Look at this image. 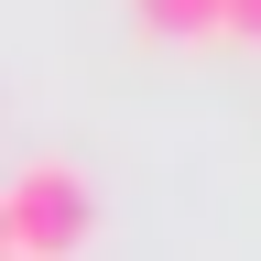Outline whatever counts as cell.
I'll use <instances>...</instances> for the list:
<instances>
[{
	"instance_id": "6da1fadb",
	"label": "cell",
	"mask_w": 261,
	"mask_h": 261,
	"mask_svg": "<svg viewBox=\"0 0 261 261\" xmlns=\"http://www.w3.org/2000/svg\"><path fill=\"white\" fill-rule=\"evenodd\" d=\"M98 228V196L65 152H33L11 185H0V240H11V261H76Z\"/></svg>"
},
{
	"instance_id": "7a4b0ae2",
	"label": "cell",
	"mask_w": 261,
	"mask_h": 261,
	"mask_svg": "<svg viewBox=\"0 0 261 261\" xmlns=\"http://www.w3.org/2000/svg\"><path fill=\"white\" fill-rule=\"evenodd\" d=\"M130 11H142L152 33H174V44L185 33H218V0H130Z\"/></svg>"
},
{
	"instance_id": "3957f363",
	"label": "cell",
	"mask_w": 261,
	"mask_h": 261,
	"mask_svg": "<svg viewBox=\"0 0 261 261\" xmlns=\"http://www.w3.org/2000/svg\"><path fill=\"white\" fill-rule=\"evenodd\" d=\"M218 33L228 44H261V0H218Z\"/></svg>"
},
{
	"instance_id": "277c9868",
	"label": "cell",
	"mask_w": 261,
	"mask_h": 261,
	"mask_svg": "<svg viewBox=\"0 0 261 261\" xmlns=\"http://www.w3.org/2000/svg\"><path fill=\"white\" fill-rule=\"evenodd\" d=\"M0 261H11V240H0Z\"/></svg>"
}]
</instances>
